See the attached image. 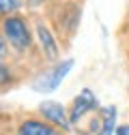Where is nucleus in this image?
<instances>
[{"instance_id": "f257e3e1", "label": "nucleus", "mask_w": 129, "mask_h": 135, "mask_svg": "<svg viewBox=\"0 0 129 135\" xmlns=\"http://www.w3.org/2000/svg\"><path fill=\"white\" fill-rule=\"evenodd\" d=\"M2 30H4V37L9 39V43L17 49V52H24V49L30 45V32H28V26L22 17H7L4 24H2Z\"/></svg>"}, {"instance_id": "f03ea898", "label": "nucleus", "mask_w": 129, "mask_h": 135, "mask_svg": "<svg viewBox=\"0 0 129 135\" xmlns=\"http://www.w3.org/2000/svg\"><path fill=\"white\" fill-rule=\"evenodd\" d=\"M71 66H73V60H62L60 64L54 66L50 73H45L43 77L37 79L35 90H39V92H52V90H56V88H58V84L64 79V75L71 71Z\"/></svg>"}, {"instance_id": "7ed1b4c3", "label": "nucleus", "mask_w": 129, "mask_h": 135, "mask_svg": "<svg viewBox=\"0 0 129 135\" xmlns=\"http://www.w3.org/2000/svg\"><path fill=\"white\" fill-rule=\"evenodd\" d=\"M39 109H41V114H43L50 122L60 124L62 129L69 127V120H67V116H64V109H62L60 103H56V101H45V103H41Z\"/></svg>"}, {"instance_id": "20e7f679", "label": "nucleus", "mask_w": 129, "mask_h": 135, "mask_svg": "<svg viewBox=\"0 0 129 135\" xmlns=\"http://www.w3.org/2000/svg\"><path fill=\"white\" fill-rule=\"evenodd\" d=\"M95 105H97L95 94H93L90 90H82V94L75 99V105H73V109H71V120H73V122H77L80 118H82L88 109H93Z\"/></svg>"}, {"instance_id": "39448f33", "label": "nucleus", "mask_w": 129, "mask_h": 135, "mask_svg": "<svg viewBox=\"0 0 129 135\" xmlns=\"http://www.w3.org/2000/svg\"><path fill=\"white\" fill-rule=\"evenodd\" d=\"M20 135H58L50 124L37 122V120H28L20 127Z\"/></svg>"}, {"instance_id": "423d86ee", "label": "nucleus", "mask_w": 129, "mask_h": 135, "mask_svg": "<svg viewBox=\"0 0 129 135\" xmlns=\"http://www.w3.org/2000/svg\"><path fill=\"white\" fill-rule=\"evenodd\" d=\"M37 35H39V41H41V45H43V49H45L47 58H56V56H58V49H56V41H54V37H52V32L47 30L43 24H39V26H37Z\"/></svg>"}, {"instance_id": "0eeeda50", "label": "nucleus", "mask_w": 129, "mask_h": 135, "mask_svg": "<svg viewBox=\"0 0 129 135\" xmlns=\"http://www.w3.org/2000/svg\"><path fill=\"white\" fill-rule=\"evenodd\" d=\"M103 118H101V131L99 135H112V131H114V124H116V107H103L101 109Z\"/></svg>"}, {"instance_id": "6e6552de", "label": "nucleus", "mask_w": 129, "mask_h": 135, "mask_svg": "<svg viewBox=\"0 0 129 135\" xmlns=\"http://www.w3.org/2000/svg\"><path fill=\"white\" fill-rule=\"evenodd\" d=\"M20 9V0H0V15H9Z\"/></svg>"}, {"instance_id": "1a4fd4ad", "label": "nucleus", "mask_w": 129, "mask_h": 135, "mask_svg": "<svg viewBox=\"0 0 129 135\" xmlns=\"http://www.w3.org/2000/svg\"><path fill=\"white\" fill-rule=\"evenodd\" d=\"M11 81V73L4 64H0V84H9Z\"/></svg>"}, {"instance_id": "9d476101", "label": "nucleus", "mask_w": 129, "mask_h": 135, "mask_svg": "<svg viewBox=\"0 0 129 135\" xmlns=\"http://www.w3.org/2000/svg\"><path fill=\"white\" fill-rule=\"evenodd\" d=\"M4 54H7V43H4V39L0 37V60L4 58Z\"/></svg>"}, {"instance_id": "9b49d317", "label": "nucleus", "mask_w": 129, "mask_h": 135, "mask_svg": "<svg viewBox=\"0 0 129 135\" xmlns=\"http://www.w3.org/2000/svg\"><path fill=\"white\" fill-rule=\"evenodd\" d=\"M116 135H129V124H125V127H118V129H116Z\"/></svg>"}, {"instance_id": "f8f14e48", "label": "nucleus", "mask_w": 129, "mask_h": 135, "mask_svg": "<svg viewBox=\"0 0 129 135\" xmlns=\"http://www.w3.org/2000/svg\"><path fill=\"white\" fill-rule=\"evenodd\" d=\"M28 2H30L32 7H37V4H43V2H45V0H28Z\"/></svg>"}]
</instances>
